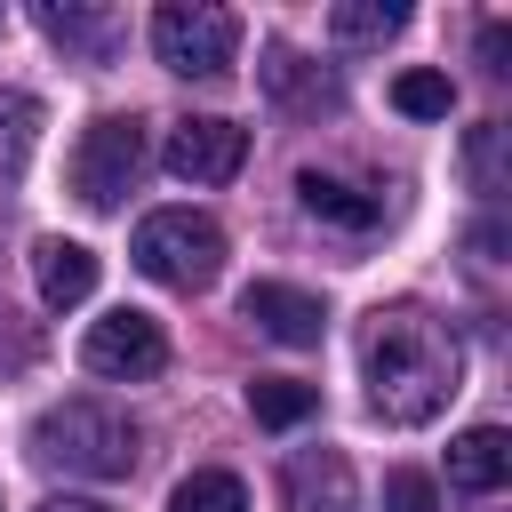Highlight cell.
<instances>
[{
  "label": "cell",
  "instance_id": "cell-1",
  "mask_svg": "<svg viewBox=\"0 0 512 512\" xmlns=\"http://www.w3.org/2000/svg\"><path fill=\"white\" fill-rule=\"evenodd\" d=\"M360 368H368V408H376L384 424H432V416L456 400V384H464V352H456V336H448L440 320L408 312V304L368 320V336H360Z\"/></svg>",
  "mask_w": 512,
  "mask_h": 512
},
{
  "label": "cell",
  "instance_id": "cell-2",
  "mask_svg": "<svg viewBox=\"0 0 512 512\" xmlns=\"http://www.w3.org/2000/svg\"><path fill=\"white\" fill-rule=\"evenodd\" d=\"M32 456L80 480H128L136 472V424L104 400H56L32 416Z\"/></svg>",
  "mask_w": 512,
  "mask_h": 512
},
{
  "label": "cell",
  "instance_id": "cell-3",
  "mask_svg": "<svg viewBox=\"0 0 512 512\" xmlns=\"http://www.w3.org/2000/svg\"><path fill=\"white\" fill-rule=\"evenodd\" d=\"M136 272L192 296V288H208L224 272V232L208 216H192V208H160V216L136 224Z\"/></svg>",
  "mask_w": 512,
  "mask_h": 512
},
{
  "label": "cell",
  "instance_id": "cell-4",
  "mask_svg": "<svg viewBox=\"0 0 512 512\" xmlns=\"http://www.w3.org/2000/svg\"><path fill=\"white\" fill-rule=\"evenodd\" d=\"M232 48H240V16L232 8H208V0H168L152 8V56L184 80H224L232 72Z\"/></svg>",
  "mask_w": 512,
  "mask_h": 512
},
{
  "label": "cell",
  "instance_id": "cell-5",
  "mask_svg": "<svg viewBox=\"0 0 512 512\" xmlns=\"http://www.w3.org/2000/svg\"><path fill=\"white\" fill-rule=\"evenodd\" d=\"M136 176H144V120L136 112L88 120L72 144V192L88 208H120V192H136Z\"/></svg>",
  "mask_w": 512,
  "mask_h": 512
},
{
  "label": "cell",
  "instance_id": "cell-6",
  "mask_svg": "<svg viewBox=\"0 0 512 512\" xmlns=\"http://www.w3.org/2000/svg\"><path fill=\"white\" fill-rule=\"evenodd\" d=\"M80 368H88V376H112V384H144V376L168 368V336H160L152 312L120 304V312H104V320L80 336Z\"/></svg>",
  "mask_w": 512,
  "mask_h": 512
},
{
  "label": "cell",
  "instance_id": "cell-7",
  "mask_svg": "<svg viewBox=\"0 0 512 512\" xmlns=\"http://www.w3.org/2000/svg\"><path fill=\"white\" fill-rule=\"evenodd\" d=\"M160 160H168V176H176V184H232V176H240V160H248V128H232V120H216V112L176 120Z\"/></svg>",
  "mask_w": 512,
  "mask_h": 512
},
{
  "label": "cell",
  "instance_id": "cell-8",
  "mask_svg": "<svg viewBox=\"0 0 512 512\" xmlns=\"http://www.w3.org/2000/svg\"><path fill=\"white\" fill-rule=\"evenodd\" d=\"M280 488H288V512H360V480H352L344 448H296Z\"/></svg>",
  "mask_w": 512,
  "mask_h": 512
},
{
  "label": "cell",
  "instance_id": "cell-9",
  "mask_svg": "<svg viewBox=\"0 0 512 512\" xmlns=\"http://www.w3.org/2000/svg\"><path fill=\"white\" fill-rule=\"evenodd\" d=\"M240 320H256V328L280 336V344H320L328 304L304 296V288H288V280H248V288H240Z\"/></svg>",
  "mask_w": 512,
  "mask_h": 512
},
{
  "label": "cell",
  "instance_id": "cell-10",
  "mask_svg": "<svg viewBox=\"0 0 512 512\" xmlns=\"http://www.w3.org/2000/svg\"><path fill=\"white\" fill-rule=\"evenodd\" d=\"M32 280H40V304H48V312H72V304L96 296V248L48 232V240L32 248Z\"/></svg>",
  "mask_w": 512,
  "mask_h": 512
},
{
  "label": "cell",
  "instance_id": "cell-11",
  "mask_svg": "<svg viewBox=\"0 0 512 512\" xmlns=\"http://www.w3.org/2000/svg\"><path fill=\"white\" fill-rule=\"evenodd\" d=\"M504 480H512V432H504V424H472V432L448 440V488L496 496Z\"/></svg>",
  "mask_w": 512,
  "mask_h": 512
},
{
  "label": "cell",
  "instance_id": "cell-12",
  "mask_svg": "<svg viewBox=\"0 0 512 512\" xmlns=\"http://www.w3.org/2000/svg\"><path fill=\"white\" fill-rule=\"evenodd\" d=\"M32 16H40V32H48L56 48H72L80 64H112V48H120V24H112L104 8H72V0L56 8V0H40Z\"/></svg>",
  "mask_w": 512,
  "mask_h": 512
},
{
  "label": "cell",
  "instance_id": "cell-13",
  "mask_svg": "<svg viewBox=\"0 0 512 512\" xmlns=\"http://www.w3.org/2000/svg\"><path fill=\"white\" fill-rule=\"evenodd\" d=\"M296 200H304L320 224H344V232H376V224H384V200H376V192H352V184H336V176H320V168L296 176Z\"/></svg>",
  "mask_w": 512,
  "mask_h": 512
},
{
  "label": "cell",
  "instance_id": "cell-14",
  "mask_svg": "<svg viewBox=\"0 0 512 512\" xmlns=\"http://www.w3.org/2000/svg\"><path fill=\"white\" fill-rule=\"evenodd\" d=\"M400 24H408V8H392V0H344V8H328L336 48H384Z\"/></svg>",
  "mask_w": 512,
  "mask_h": 512
},
{
  "label": "cell",
  "instance_id": "cell-15",
  "mask_svg": "<svg viewBox=\"0 0 512 512\" xmlns=\"http://www.w3.org/2000/svg\"><path fill=\"white\" fill-rule=\"evenodd\" d=\"M32 144H40V104L24 88H0V176L8 184L32 168Z\"/></svg>",
  "mask_w": 512,
  "mask_h": 512
},
{
  "label": "cell",
  "instance_id": "cell-16",
  "mask_svg": "<svg viewBox=\"0 0 512 512\" xmlns=\"http://www.w3.org/2000/svg\"><path fill=\"white\" fill-rule=\"evenodd\" d=\"M264 88H272L280 104H336V80H320V72H312L296 48H280V40L264 48Z\"/></svg>",
  "mask_w": 512,
  "mask_h": 512
},
{
  "label": "cell",
  "instance_id": "cell-17",
  "mask_svg": "<svg viewBox=\"0 0 512 512\" xmlns=\"http://www.w3.org/2000/svg\"><path fill=\"white\" fill-rule=\"evenodd\" d=\"M248 408H256V424L296 432V424L320 408V392H312V384H296V376H256V384H248Z\"/></svg>",
  "mask_w": 512,
  "mask_h": 512
},
{
  "label": "cell",
  "instance_id": "cell-18",
  "mask_svg": "<svg viewBox=\"0 0 512 512\" xmlns=\"http://www.w3.org/2000/svg\"><path fill=\"white\" fill-rule=\"evenodd\" d=\"M168 512H248V488L232 472H192V480H176Z\"/></svg>",
  "mask_w": 512,
  "mask_h": 512
},
{
  "label": "cell",
  "instance_id": "cell-19",
  "mask_svg": "<svg viewBox=\"0 0 512 512\" xmlns=\"http://www.w3.org/2000/svg\"><path fill=\"white\" fill-rule=\"evenodd\" d=\"M392 104H400L408 120H448L456 88H448V72H400V80H392Z\"/></svg>",
  "mask_w": 512,
  "mask_h": 512
},
{
  "label": "cell",
  "instance_id": "cell-20",
  "mask_svg": "<svg viewBox=\"0 0 512 512\" xmlns=\"http://www.w3.org/2000/svg\"><path fill=\"white\" fill-rule=\"evenodd\" d=\"M504 136H512L504 120H480L472 128V184L480 192H504Z\"/></svg>",
  "mask_w": 512,
  "mask_h": 512
},
{
  "label": "cell",
  "instance_id": "cell-21",
  "mask_svg": "<svg viewBox=\"0 0 512 512\" xmlns=\"http://www.w3.org/2000/svg\"><path fill=\"white\" fill-rule=\"evenodd\" d=\"M384 512H440V488L424 472H392L384 480Z\"/></svg>",
  "mask_w": 512,
  "mask_h": 512
},
{
  "label": "cell",
  "instance_id": "cell-22",
  "mask_svg": "<svg viewBox=\"0 0 512 512\" xmlns=\"http://www.w3.org/2000/svg\"><path fill=\"white\" fill-rule=\"evenodd\" d=\"M504 56H512V32H504V24H488V32H480V64H488L496 80H504Z\"/></svg>",
  "mask_w": 512,
  "mask_h": 512
},
{
  "label": "cell",
  "instance_id": "cell-23",
  "mask_svg": "<svg viewBox=\"0 0 512 512\" xmlns=\"http://www.w3.org/2000/svg\"><path fill=\"white\" fill-rule=\"evenodd\" d=\"M40 512H112V504H96V496H48Z\"/></svg>",
  "mask_w": 512,
  "mask_h": 512
}]
</instances>
